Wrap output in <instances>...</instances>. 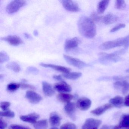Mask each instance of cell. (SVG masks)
<instances>
[{
  "label": "cell",
  "instance_id": "1",
  "mask_svg": "<svg viewBox=\"0 0 129 129\" xmlns=\"http://www.w3.org/2000/svg\"><path fill=\"white\" fill-rule=\"evenodd\" d=\"M78 27L80 34L86 38H93L96 34V27L95 22L87 16H83L79 19Z\"/></svg>",
  "mask_w": 129,
  "mask_h": 129
},
{
  "label": "cell",
  "instance_id": "2",
  "mask_svg": "<svg viewBox=\"0 0 129 129\" xmlns=\"http://www.w3.org/2000/svg\"><path fill=\"white\" fill-rule=\"evenodd\" d=\"M121 46L127 49L129 47V35L114 40L104 42L100 45L99 48L101 50H106Z\"/></svg>",
  "mask_w": 129,
  "mask_h": 129
},
{
  "label": "cell",
  "instance_id": "3",
  "mask_svg": "<svg viewBox=\"0 0 129 129\" xmlns=\"http://www.w3.org/2000/svg\"><path fill=\"white\" fill-rule=\"evenodd\" d=\"M26 3V1L22 0H15L10 2L6 7V11L9 14H12L18 12L23 7Z\"/></svg>",
  "mask_w": 129,
  "mask_h": 129
},
{
  "label": "cell",
  "instance_id": "4",
  "mask_svg": "<svg viewBox=\"0 0 129 129\" xmlns=\"http://www.w3.org/2000/svg\"><path fill=\"white\" fill-rule=\"evenodd\" d=\"M115 52L111 53H100L99 54L100 56V61L102 62H116L120 59L119 55Z\"/></svg>",
  "mask_w": 129,
  "mask_h": 129
},
{
  "label": "cell",
  "instance_id": "5",
  "mask_svg": "<svg viewBox=\"0 0 129 129\" xmlns=\"http://www.w3.org/2000/svg\"><path fill=\"white\" fill-rule=\"evenodd\" d=\"M63 56L65 60L69 64L78 68L81 69L87 66L86 63L78 59L66 55H64Z\"/></svg>",
  "mask_w": 129,
  "mask_h": 129
},
{
  "label": "cell",
  "instance_id": "6",
  "mask_svg": "<svg viewBox=\"0 0 129 129\" xmlns=\"http://www.w3.org/2000/svg\"><path fill=\"white\" fill-rule=\"evenodd\" d=\"M61 3L66 10L71 12H78L80 10L78 4L72 1L63 0Z\"/></svg>",
  "mask_w": 129,
  "mask_h": 129
},
{
  "label": "cell",
  "instance_id": "7",
  "mask_svg": "<svg viewBox=\"0 0 129 129\" xmlns=\"http://www.w3.org/2000/svg\"><path fill=\"white\" fill-rule=\"evenodd\" d=\"M2 40L7 42L12 46H17L23 43L22 39L16 35H9L1 38Z\"/></svg>",
  "mask_w": 129,
  "mask_h": 129
},
{
  "label": "cell",
  "instance_id": "8",
  "mask_svg": "<svg viewBox=\"0 0 129 129\" xmlns=\"http://www.w3.org/2000/svg\"><path fill=\"white\" fill-rule=\"evenodd\" d=\"M102 123L100 120H96L93 118H89L86 120L83 126V129H93L98 128Z\"/></svg>",
  "mask_w": 129,
  "mask_h": 129
},
{
  "label": "cell",
  "instance_id": "9",
  "mask_svg": "<svg viewBox=\"0 0 129 129\" xmlns=\"http://www.w3.org/2000/svg\"><path fill=\"white\" fill-rule=\"evenodd\" d=\"M25 96L28 101L32 104H37L42 100V97L40 95L31 90H28L26 92Z\"/></svg>",
  "mask_w": 129,
  "mask_h": 129
},
{
  "label": "cell",
  "instance_id": "10",
  "mask_svg": "<svg viewBox=\"0 0 129 129\" xmlns=\"http://www.w3.org/2000/svg\"><path fill=\"white\" fill-rule=\"evenodd\" d=\"M92 102L88 98H81L78 100L77 106L78 108L82 111H86L90 108Z\"/></svg>",
  "mask_w": 129,
  "mask_h": 129
},
{
  "label": "cell",
  "instance_id": "11",
  "mask_svg": "<svg viewBox=\"0 0 129 129\" xmlns=\"http://www.w3.org/2000/svg\"><path fill=\"white\" fill-rule=\"evenodd\" d=\"M80 41L77 37L72 39H68L66 41L64 44V49L66 52H68L73 49L77 47Z\"/></svg>",
  "mask_w": 129,
  "mask_h": 129
},
{
  "label": "cell",
  "instance_id": "12",
  "mask_svg": "<svg viewBox=\"0 0 129 129\" xmlns=\"http://www.w3.org/2000/svg\"><path fill=\"white\" fill-rule=\"evenodd\" d=\"M40 65L43 66V67H45V68H50L54 69L57 71L62 72L64 74H66V73L71 72V69L66 68L64 66L56 65L52 64H45V63H40Z\"/></svg>",
  "mask_w": 129,
  "mask_h": 129
},
{
  "label": "cell",
  "instance_id": "13",
  "mask_svg": "<svg viewBox=\"0 0 129 129\" xmlns=\"http://www.w3.org/2000/svg\"><path fill=\"white\" fill-rule=\"evenodd\" d=\"M54 87L56 90L61 92H68L72 90L71 86L64 81L55 84Z\"/></svg>",
  "mask_w": 129,
  "mask_h": 129
},
{
  "label": "cell",
  "instance_id": "14",
  "mask_svg": "<svg viewBox=\"0 0 129 129\" xmlns=\"http://www.w3.org/2000/svg\"><path fill=\"white\" fill-rule=\"evenodd\" d=\"M114 86L116 89L121 90L123 94L129 92V83L126 81H117L114 83Z\"/></svg>",
  "mask_w": 129,
  "mask_h": 129
},
{
  "label": "cell",
  "instance_id": "15",
  "mask_svg": "<svg viewBox=\"0 0 129 129\" xmlns=\"http://www.w3.org/2000/svg\"><path fill=\"white\" fill-rule=\"evenodd\" d=\"M65 111L67 114L72 120L75 119V111L76 106L75 103L73 102H69L65 106Z\"/></svg>",
  "mask_w": 129,
  "mask_h": 129
},
{
  "label": "cell",
  "instance_id": "16",
  "mask_svg": "<svg viewBox=\"0 0 129 129\" xmlns=\"http://www.w3.org/2000/svg\"><path fill=\"white\" fill-rule=\"evenodd\" d=\"M118 19L119 18L117 16L112 13H109L103 16L102 22L106 25H109L117 21Z\"/></svg>",
  "mask_w": 129,
  "mask_h": 129
},
{
  "label": "cell",
  "instance_id": "17",
  "mask_svg": "<svg viewBox=\"0 0 129 129\" xmlns=\"http://www.w3.org/2000/svg\"><path fill=\"white\" fill-rule=\"evenodd\" d=\"M40 116L36 113H32L27 115H22L20 117L21 120L25 121L31 123H35L37 122V119L39 118Z\"/></svg>",
  "mask_w": 129,
  "mask_h": 129
},
{
  "label": "cell",
  "instance_id": "18",
  "mask_svg": "<svg viewBox=\"0 0 129 129\" xmlns=\"http://www.w3.org/2000/svg\"><path fill=\"white\" fill-rule=\"evenodd\" d=\"M112 107V105L111 104H106L94 110H92L90 112L93 114L99 116L105 112Z\"/></svg>",
  "mask_w": 129,
  "mask_h": 129
},
{
  "label": "cell",
  "instance_id": "19",
  "mask_svg": "<svg viewBox=\"0 0 129 129\" xmlns=\"http://www.w3.org/2000/svg\"><path fill=\"white\" fill-rule=\"evenodd\" d=\"M43 91L44 93L47 96H51L55 93V91L52 86L46 81H43L42 83Z\"/></svg>",
  "mask_w": 129,
  "mask_h": 129
},
{
  "label": "cell",
  "instance_id": "20",
  "mask_svg": "<svg viewBox=\"0 0 129 129\" xmlns=\"http://www.w3.org/2000/svg\"><path fill=\"white\" fill-rule=\"evenodd\" d=\"M109 3L110 1L108 0H103L100 1L97 5V13L101 15L104 13L108 6Z\"/></svg>",
  "mask_w": 129,
  "mask_h": 129
},
{
  "label": "cell",
  "instance_id": "21",
  "mask_svg": "<svg viewBox=\"0 0 129 129\" xmlns=\"http://www.w3.org/2000/svg\"><path fill=\"white\" fill-rule=\"evenodd\" d=\"M49 121L50 123L52 126H58L60 124L61 118L56 112H52L50 114Z\"/></svg>",
  "mask_w": 129,
  "mask_h": 129
},
{
  "label": "cell",
  "instance_id": "22",
  "mask_svg": "<svg viewBox=\"0 0 129 129\" xmlns=\"http://www.w3.org/2000/svg\"><path fill=\"white\" fill-rule=\"evenodd\" d=\"M129 127V115H124L121 118L119 125L114 127V129H119L121 127Z\"/></svg>",
  "mask_w": 129,
  "mask_h": 129
},
{
  "label": "cell",
  "instance_id": "23",
  "mask_svg": "<svg viewBox=\"0 0 129 129\" xmlns=\"http://www.w3.org/2000/svg\"><path fill=\"white\" fill-rule=\"evenodd\" d=\"M73 96L71 94L66 93H60L57 95V99L61 102L68 103L73 99Z\"/></svg>",
  "mask_w": 129,
  "mask_h": 129
},
{
  "label": "cell",
  "instance_id": "24",
  "mask_svg": "<svg viewBox=\"0 0 129 129\" xmlns=\"http://www.w3.org/2000/svg\"><path fill=\"white\" fill-rule=\"evenodd\" d=\"M109 102L112 105H113L116 107H120L123 103V98L120 96H117L109 100Z\"/></svg>",
  "mask_w": 129,
  "mask_h": 129
},
{
  "label": "cell",
  "instance_id": "25",
  "mask_svg": "<svg viewBox=\"0 0 129 129\" xmlns=\"http://www.w3.org/2000/svg\"><path fill=\"white\" fill-rule=\"evenodd\" d=\"M82 76L81 72H73L64 74L63 76L65 78L70 80H75L78 79Z\"/></svg>",
  "mask_w": 129,
  "mask_h": 129
},
{
  "label": "cell",
  "instance_id": "26",
  "mask_svg": "<svg viewBox=\"0 0 129 129\" xmlns=\"http://www.w3.org/2000/svg\"><path fill=\"white\" fill-rule=\"evenodd\" d=\"M35 129H47L48 127V122L46 120L39 121L34 124Z\"/></svg>",
  "mask_w": 129,
  "mask_h": 129
},
{
  "label": "cell",
  "instance_id": "27",
  "mask_svg": "<svg viewBox=\"0 0 129 129\" xmlns=\"http://www.w3.org/2000/svg\"><path fill=\"white\" fill-rule=\"evenodd\" d=\"M7 67L9 69L12 70L16 72H19L21 71V68L18 64L15 62H12L7 65Z\"/></svg>",
  "mask_w": 129,
  "mask_h": 129
},
{
  "label": "cell",
  "instance_id": "28",
  "mask_svg": "<svg viewBox=\"0 0 129 129\" xmlns=\"http://www.w3.org/2000/svg\"><path fill=\"white\" fill-rule=\"evenodd\" d=\"M115 8L118 10H123L126 7V4L123 0H117L115 1Z\"/></svg>",
  "mask_w": 129,
  "mask_h": 129
},
{
  "label": "cell",
  "instance_id": "29",
  "mask_svg": "<svg viewBox=\"0 0 129 129\" xmlns=\"http://www.w3.org/2000/svg\"><path fill=\"white\" fill-rule=\"evenodd\" d=\"M103 17V16H100L97 13L93 12L91 14L90 18L94 22L99 23L102 22Z\"/></svg>",
  "mask_w": 129,
  "mask_h": 129
},
{
  "label": "cell",
  "instance_id": "30",
  "mask_svg": "<svg viewBox=\"0 0 129 129\" xmlns=\"http://www.w3.org/2000/svg\"><path fill=\"white\" fill-rule=\"evenodd\" d=\"M20 87V84L16 83H11L7 85V90L10 91H14L18 89Z\"/></svg>",
  "mask_w": 129,
  "mask_h": 129
},
{
  "label": "cell",
  "instance_id": "31",
  "mask_svg": "<svg viewBox=\"0 0 129 129\" xmlns=\"http://www.w3.org/2000/svg\"><path fill=\"white\" fill-rule=\"evenodd\" d=\"M0 115L1 117H14L15 116V113L10 110L1 112Z\"/></svg>",
  "mask_w": 129,
  "mask_h": 129
},
{
  "label": "cell",
  "instance_id": "32",
  "mask_svg": "<svg viewBox=\"0 0 129 129\" xmlns=\"http://www.w3.org/2000/svg\"><path fill=\"white\" fill-rule=\"evenodd\" d=\"M9 59V57L6 53L5 52H1L0 53V62L4 63Z\"/></svg>",
  "mask_w": 129,
  "mask_h": 129
},
{
  "label": "cell",
  "instance_id": "33",
  "mask_svg": "<svg viewBox=\"0 0 129 129\" xmlns=\"http://www.w3.org/2000/svg\"><path fill=\"white\" fill-rule=\"evenodd\" d=\"M60 129H77V128L74 124L67 123L62 125L60 127Z\"/></svg>",
  "mask_w": 129,
  "mask_h": 129
},
{
  "label": "cell",
  "instance_id": "34",
  "mask_svg": "<svg viewBox=\"0 0 129 129\" xmlns=\"http://www.w3.org/2000/svg\"><path fill=\"white\" fill-rule=\"evenodd\" d=\"M126 25L124 24H119L117 25H116L114 27L112 28L110 30V32L111 33H114L117 31L118 30H120L121 28H124L125 27Z\"/></svg>",
  "mask_w": 129,
  "mask_h": 129
},
{
  "label": "cell",
  "instance_id": "35",
  "mask_svg": "<svg viewBox=\"0 0 129 129\" xmlns=\"http://www.w3.org/2000/svg\"><path fill=\"white\" fill-rule=\"evenodd\" d=\"M10 106V103L9 102H2L1 103V108L4 111H7L8 108Z\"/></svg>",
  "mask_w": 129,
  "mask_h": 129
},
{
  "label": "cell",
  "instance_id": "36",
  "mask_svg": "<svg viewBox=\"0 0 129 129\" xmlns=\"http://www.w3.org/2000/svg\"><path fill=\"white\" fill-rule=\"evenodd\" d=\"M9 129H31L29 127H27L24 126H21V125H18V124H12L10 125Z\"/></svg>",
  "mask_w": 129,
  "mask_h": 129
},
{
  "label": "cell",
  "instance_id": "37",
  "mask_svg": "<svg viewBox=\"0 0 129 129\" xmlns=\"http://www.w3.org/2000/svg\"><path fill=\"white\" fill-rule=\"evenodd\" d=\"M20 87L22 89H35V88L34 86L29 84L21 83L20 84Z\"/></svg>",
  "mask_w": 129,
  "mask_h": 129
},
{
  "label": "cell",
  "instance_id": "38",
  "mask_svg": "<svg viewBox=\"0 0 129 129\" xmlns=\"http://www.w3.org/2000/svg\"><path fill=\"white\" fill-rule=\"evenodd\" d=\"M7 124L1 118H0V129H5L7 126Z\"/></svg>",
  "mask_w": 129,
  "mask_h": 129
},
{
  "label": "cell",
  "instance_id": "39",
  "mask_svg": "<svg viewBox=\"0 0 129 129\" xmlns=\"http://www.w3.org/2000/svg\"><path fill=\"white\" fill-rule=\"evenodd\" d=\"M53 78L55 80L58 81H63L62 77L61 75H54L53 76Z\"/></svg>",
  "mask_w": 129,
  "mask_h": 129
},
{
  "label": "cell",
  "instance_id": "40",
  "mask_svg": "<svg viewBox=\"0 0 129 129\" xmlns=\"http://www.w3.org/2000/svg\"><path fill=\"white\" fill-rule=\"evenodd\" d=\"M124 104L127 106H129V95L125 97L124 99Z\"/></svg>",
  "mask_w": 129,
  "mask_h": 129
},
{
  "label": "cell",
  "instance_id": "41",
  "mask_svg": "<svg viewBox=\"0 0 129 129\" xmlns=\"http://www.w3.org/2000/svg\"><path fill=\"white\" fill-rule=\"evenodd\" d=\"M100 129H114V127L109 126L108 125H103Z\"/></svg>",
  "mask_w": 129,
  "mask_h": 129
},
{
  "label": "cell",
  "instance_id": "42",
  "mask_svg": "<svg viewBox=\"0 0 129 129\" xmlns=\"http://www.w3.org/2000/svg\"><path fill=\"white\" fill-rule=\"evenodd\" d=\"M25 37L27 38H30V35H29L28 34H25Z\"/></svg>",
  "mask_w": 129,
  "mask_h": 129
},
{
  "label": "cell",
  "instance_id": "43",
  "mask_svg": "<svg viewBox=\"0 0 129 129\" xmlns=\"http://www.w3.org/2000/svg\"><path fill=\"white\" fill-rule=\"evenodd\" d=\"M50 129H58V128H57V127H53V128H51Z\"/></svg>",
  "mask_w": 129,
  "mask_h": 129
},
{
  "label": "cell",
  "instance_id": "44",
  "mask_svg": "<svg viewBox=\"0 0 129 129\" xmlns=\"http://www.w3.org/2000/svg\"><path fill=\"white\" fill-rule=\"evenodd\" d=\"M98 129V128H93V129Z\"/></svg>",
  "mask_w": 129,
  "mask_h": 129
}]
</instances>
